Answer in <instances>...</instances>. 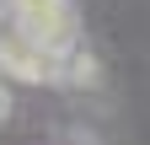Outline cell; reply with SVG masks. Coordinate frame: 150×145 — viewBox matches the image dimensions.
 <instances>
[{
  "mask_svg": "<svg viewBox=\"0 0 150 145\" xmlns=\"http://www.w3.org/2000/svg\"><path fill=\"white\" fill-rule=\"evenodd\" d=\"M0 75H16V81H59L64 75V54H54L43 43H32L22 27H0Z\"/></svg>",
  "mask_w": 150,
  "mask_h": 145,
  "instance_id": "cell-2",
  "label": "cell"
},
{
  "mask_svg": "<svg viewBox=\"0 0 150 145\" xmlns=\"http://www.w3.org/2000/svg\"><path fill=\"white\" fill-rule=\"evenodd\" d=\"M11 22L32 43H43L54 54H75L81 48V16H75L70 0H11Z\"/></svg>",
  "mask_w": 150,
  "mask_h": 145,
  "instance_id": "cell-1",
  "label": "cell"
},
{
  "mask_svg": "<svg viewBox=\"0 0 150 145\" xmlns=\"http://www.w3.org/2000/svg\"><path fill=\"white\" fill-rule=\"evenodd\" d=\"M97 81H102V65H97V54H86V43L75 48V54H64L59 86H97Z\"/></svg>",
  "mask_w": 150,
  "mask_h": 145,
  "instance_id": "cell-3",
  "label": "cell"
},
{
  "mask_svg": "<svg viewBox=\"0 0 150 145\" xmlns=\"http://www.w3.org/2000/svg\"><path fill=\"white\" fill-rule=\"evenodd\" d=\"M11 113V97H6V86H0V118H6Z\"/></svg>",
  "mask_w": 150,
  "mask_h": 145,
  "instance_id": "cell-4",
  "label": "cell"
}]
</instances>
